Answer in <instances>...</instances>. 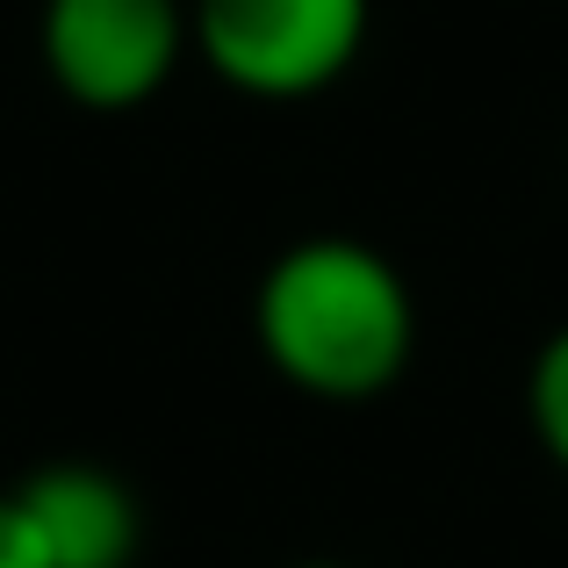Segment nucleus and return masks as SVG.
I'll return each instance as SVG.
<instances>
[{"label":"nucleus","mask_w":568,"mask_h":568,"mask_svg":"<svg viewBox=\"0 0 568 568\" xmlns=\"http://www.w3.org/2000/svg\"><path fill=\"white\" fill-rule=\"evenodd\" d=\"M252 338L266 367L317 403H375L417 353V303L403 266L367 237H295L252 288Z\"/></svg>","instance_id":"f257e3e1"},{"label":"nucleus","mask_w":568,"mask_h":568,"mask_svg":"<svg viewBox=\"0 0 568 568\" xmlns=\"http://www.w3.org/2000/svg\"><path fill=\"white\" fill-rule=\"evenodd\" d=\"M375 0H187V43L252 101H310L367 51Z\"/></svg>","instance_id":"f03ea898"},{"label":"nucleus","mask_w":568,"mask_h":568,"mask_svg":"<svg viewBox=\"0 0 568 568\" xmlns=\"http://www.w3.org/2000/svg\"><path fill=\"white\" fill-rule=\"evenodd\" d=\"M37 51L72 109L130 115L166 94L187 43V0H43Z\"/></svg>","instance_id":"7ed1b4c3"},{"label":"nucleus","mask_w":568,"mask_h":568,"mask_svg":"<svg viewBox=\"0 0 568 568\" xmlns=\"http://www.w3.org/2000/svg\"><path fill=\"white\" fill-rule=\"evenodd\" d=\"M51 568H138L144 504L101 460H51L8 489Z\"/></svg>","instance_id":"20e7f679"},{"label":"nucleus","mask_w":568,"mask_h":568,"mask_svg":"<svg viewBox=\"0 0 568 568\" xmlns=\"http://www.w3.org/2000/svg\"><path fill=\"white\" fill-rule=\"evenodd\" d=\"M526 417H532L540 454L568 475V324H555L540 338V353L526 367Z\"/></svg>","instance_id":"39448f33"},{"label":"nucleus","mask_w":568,"mask_h":568,"mask_svg":"<svg viewBox=\"0 0 568 568\" xmlns=\"http://www.w3.org/2000/svg\"><path fill=\"white\" fill-rule=\"evenodd\" d=\"M0 568H51L37 547V532H29V518L14 511V497L0 489Z\"/></svg>","instance_id":"423d86ee"},{"label":"nucleus","mask_w":568,"mask_h":568,"mask_svg":"<svg viewBox=\"0 0 568 568\" xmlns=\"http://www.w3.org/2000/svg\"><path fill=\"white\" fill-rule=\"evenodd\" d=\"M288 568H353V561H288Z\"/></svg>","instance_id":"0eeeda50"}]
</instances>
